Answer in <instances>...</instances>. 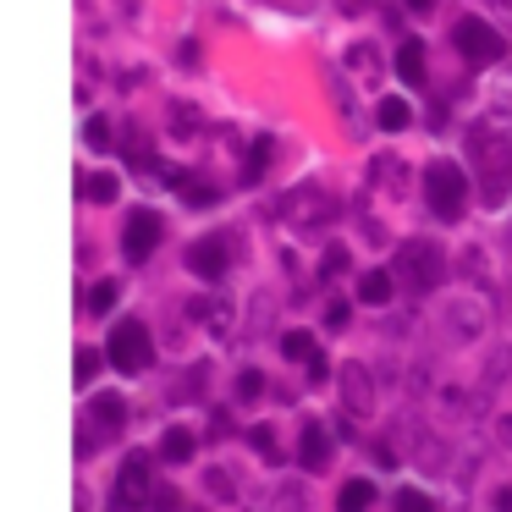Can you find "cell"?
<instances>
[{
	"instance_id": "4",
	"label": "cell",
	"mask_w": 512,
	"mask_h": 512,
	"mask_svg": "<svg viewBox=\"0 0 512 512\" xmlns=\"http://www.w3.org/2000/svg\"><path fill=\"white\" fill-rule=\"evenodd\" d=\"M160 232H166V226H160L155 210H133V221H127V232H122L127 259H133V265H144V259L160 248Z\"/></svg>"
},
{
	"instance_id": "11",
	"label": "cell",
	"mask_w": 512,
	"mask_h": 512,
	"mask_svg": "<svg viewBox=\"0 0 512 512\" xmlns=\"http://www.w3.org/2000/svg\"><path fill=\"white\" fill-rule=\"evenodd\" d=\"M342 397H347V408H353V413H369V402H375V397H369V375H364V369H342Z\"/></svg>"
},
{
	"instance_id": "21",
	"label": "cell",
	"mask_w": 512,
	"mask_h": 512,
	"mask_svg": "<svg viewBox=\"0 0 512 512\" xmlns=\"http://www.w3.org/2000/svg\"><path fill=\"white\" fill-rule=\"evenodd\" d=\"M265 166H270V138H259V144L248 149V171H243V177L259 182V171H265Z\"/></svg>"
},
{
	"instance_id": "31",
	"label": "cell",
	"mask_w": 512,
	"mask_h": 512,
	"mask_svg": "<svg viewBox=\"0 0 512 512\" xmlns=\"http://www.w3.org/2000/svg\"><path fill=\"white\" fill-rule=\"evenodd\" d=\"M408 6H413V12H430V0H408Z\"/></svg>"
},
{
	"instance_id": "15",
	"label": "cell",
	"mask_w": 512,
	"mask_h": 512,
	"mask_svg": "<svg viewBox=\"0 0 512 512\" xmlns=\"http://www.w3.org/2000/svg\"><path fill=\"white\" fill-rule=\"evenodd\" d=\"M391 292H397V287H391L386 270H364V276H358V298H364V303H391Z\"/></svg>"
},
{
	"instance_id": "13",
	"label": "cell",
	"mask_w": 512,
	"mask_h": 512,
	"mask_svg": "<svg viewBox=\"0 0 512 512\" xmlns=\"http://www.w3.org/2000/svg\"><path fill=\"white\" fill-rule=\"evenodd\" d=\"M369 501H375V485L369 479H347L342 496H336V512H369Z\"/></svg>"
},
{
	"instance_id": "28",
	"label": "cell",
	"mask_w": 512,
	"mask_h": 512,
	"mask_svg": "<svg viewBox=\"0 0 512 512\" xmlns=\"http://www.w3.org/2000/svg\"><path fill=\"white\" fill-rule=\"evenodd\" d=\"M325 375H331V364H325V353H314L309 358V380H325Z\"/></svg>"
},
{
	"instance_id": "17",
	"label": "cell",
	"mask_w": 512,
	"mask_h": 512,
	"mask_svg": "<svg viewBox=\"0 0 512 512\" xmlns=\"http://www.w3.org/2000/svg\"><path fill=\"white\" fill-rule=\"evenodd\" d=\"M160 457H166V463H188V457H193V435H188V430H166Z\"/></svg>"
},
{
	"instance_id": "27",
	"label": "cell",
	"mask_w": 512,
	"mask_h": 512,
	"mask_svg": "<svg viewBox=\"0 0 512 512\" xmlns=\"http://www.w3.org/2000/svg\"><path fill=\"white\" fill-rule=\"evenodd\" d=\"M210 490H221V496H232V474H226V468H215V474H210Z\"/></svg>"
},
{
	"instance_id": "14",
	"label": "cell",
	"mask_w": 512,
	"mask_h": 512,
	"mask_svg": "<svg viewBox=\"0 0 512 512\" xmlns=\"http://www.w3.org/2000/svg\"><path fill=\"white\" fill-rule=\"evenodd\" d=\"M94 419L105 424V435H116V430H122V419H127V402L111 397V391H100V397H94Z\"/></svg>"
},
{
	"instance_id": "19",
	"label": "cell",
	"mask_w": 512,
	"mask_h": 512,
	"mask_svg": "<svg viewBox=\"0 0 512 512\" xmlns=\"http://www.w3.org/2000/svg\"><path fill=\"white\" fill-rule=\"evenodd\" d=\"M248 441H254V452L265 457V463H281V446H276V430H265V424H259V430H248Z\"/></svg>"
},
{
	"instance_id": "2",
	"label": "cell",
	"mask_w": 512,
	"mask_h": 512,
	"mask_svg": "<svg viewBox=\"0 0 512 512\" xmlns=\"http://www.w3.org/2000/svg\"><path fill=\"white\" fill-rule=\"evenodd\" d=\"M111 364L122 369V375H144L149 369V358H155V347H149V325L144 320H116V331H111Z\"/></svg>"
},
{
	"instance_id": "9",
	"label": "cell",
	"mask_w": 512,
	"mask_h": 512,
	"mask_svg": "<svg viewBox=\"0 0 512 512\" xmlns=\"http://www.w3.org/2000/svg\"><path fill=\"white\" fill-rule=\"evenodd\" d=\"M512 188V155L501 144H490V188H485V204H501Z\"/></svg>"
},
{
	"instance_id": "5",
	"label": "cell",
	"mask_w": 512,
	"mask_h": 512,
	"mask_svg": "<svg viewBox=\"0 0 512 512\" xmlns=\"http://www.w3.org/2000/svg\"><path fill=\"white\" fill-rule=\"evenodd\" d=\"M144 501H149V457L133 452L122 463V479H116V512H133Z\"/></svg>"
},
{
	"instance_id": "18",
	"label": "cell",
	"mask_w": 512,
	"mask_h": 512,
	"mask_svg": "<svg viewBox=\"0 0 512 512\" xmlns=\"http://www.w3.org/2000/svg\"><path fill=\"white\" fill-rule=\"evenodd\" d=\"M83 193H89L94 204H116V193H122V182H116L111 171H100V177H89V182H83Z\"/></svg>"
},
{
	"instance_id": "29",
	"label": "cell",
	"mask_w": 512,
	"mask_h": 512,
	"mask_svg": "<svg viewBox=\"0 0 512 512\" xmlns=\"http://www.w3.org/2000/svg\"><path fill=\"white\" fill-rule=\"evenodd\" d=\"M155 512H182V501L171 496V490H160V496H155Z\"/></svg>"
},
{
	"instance_id": "26",
	"label": "cell",
	"mask_w": 512,
	"mask_h": 512,
	"mask_svg": "<svg viewBox=\"0 0 512 512\" xmlns=\"http://www.w3.org/2000/svg\"><path fill=\"white\" fill-rule=\"evenodd\" d=\"M259 391H265V375H259V369H243V375H237V397H259Z\"/></svg>"
},
{
	"instance_id": "16",
	"label": "cell",
	"mask_w": 512,
	"mask_h": 512,
	"mask_svg": "<svg viewBox=\"0 0 512 512\" xmlns=\"http://www.w3.org/2000/svg\"><path fill=\"white\" fill-rule=\"evenodd\" d=\"M281 353H287V358H298V364H309V358L320 353V342H314L309 331H287V336H281Z\"/></svg>"
},
{
	"instance_id": "1",
	"label": "cell",
	"mask_w": 512,
	"mask_h": 512,
	"mask_svg": "<svg viewBox=\"0 0 512 512\" xmlns=\"http://www.w3.org/2000/svg\"><path fill=\"white\" fill-rule=\"evenodd\" d=\"M424 199H430V210L441 215V221H463V204H468L463 171H457L452 160H435V166L424 171Z\"/></svg>"
},
{
	"instance_id": "20",
	"label": "cell",
	"mask_w": 512,
	"mask_h": 512,
	"mask_svg": "<svg viewBox=\"0 0 512 512\" xmlns=\"http://www.w3.org/2000/svg\"><path fill=\"white\" fill-rule=\"evenodd\" d=\"M111 309H116V281H100L89 292V314H111Z\"/></svg>"
},
{
	"instance_id": "25",
	"label": "cell",
	"mask_w": 512,
	"mask_h": 512,
	"mask_svg": "<svg viewBox=\"0 0 512 512\" xmlns=\"http://www.w3.org/2000/svg\"><path fill=\"white\" fill-rule=\"evenodd\" d=\"M100 375V353H89V347H78V386L89 391V380Z\"/></svg>"
},
{
	"instance_id": "24",
	"label": "cell",
	"mask_w": 512,
	"mask_h": 512,
	"mask_svg": "<svg viewBox=\"0 0 512 512\" xmlns=\"http://www.w3.org/2000/svg\"><path fill=\"white\" fill-rule=\"evenodd\" d=\"M83 133H89V149H111V122H105V116H89Z\"/></svg>"
},
{
	"instance_id": "10",
	"label": "cell",
	"mask_w": 512,
	"mask_h": 512,
	"mask_svg": "<svg viewBox=\"0 0 512 512\" xmlns=\"http://www.w3.org/2000/svg\"><path fill=\"white\" fill-rule=\"evenodd\" d=\"M397 78L402 83H424V45L419 39H402L397 45Z\"/></svg>"
},
{
	"instance_id": "23",
	"label": "cell",
	"mask_w": 512,
	"mask_h": 512,
	"mask_svg": "<svg viewBox=\"0 0 512 512\" xmlns=\"http://www.w3.org/2000/svg\"><path fill=\"white\" fill-rule=\"evenodd\" d=\"M182 199H188V204H199V210H204V204H215L221 193H215L210 182H182Z\"/></svg>"
},
{
	"instance_id": "6",
	"label": "cell",
	"mask_w": 512,
	"mask_h": 512,
	"mask_svg": "<svg viewBox=\"0 0 512 512\" xmlns=\"http://www.w3.org/2000/svg\"><path fill=\"white\" fill-rule=\"evenodd\" d=\"M402 270H408V281H413L419 292L441 281V259H435L430 243H408V248H402Z\"/></svg>"
},
{
	"instance_id": "7",
	"label": "cell",
	"mask_w": 512,
	"mask_h": 512,
	"mask_svg": "<svg viewBox=\"0 0 512 512\" xmlns=\"http://www.w3.org/2000/svg\"><path fill=\"white\" fill-rule=\"evenodd\" d=\"M188 270L204 281H221L226 276V243L221 237H199V243L188 248Z\"/></svg>"
},
{
	"instance_id": "8",
	"label": "cell",
	"mask_w": 512,
	"mask_h": 512,
	"mask_svg": "<svg viewBox=\"0 0 512 512\" xmlns=\"http://www.w3.org/2000/svg\"><path fill=\"white\" fill-rule=\"evenodd\" d=\"M298 457H303V468H325V463H331V435H325V424H303Z\"/></svg>"
},
{
	"instance_id": "30",
	"label": "cell",
	"mask_w": 512,
	"mask_h": 512,
	"mask_svg": "<svg viewBox=\"0 0 512 512\" xmlns=\"http://www.w3.org/2000/svg\"><path fill=\"white\" fill-rule=\"evenodd\" d=\"M496 512H512V490H496Z\"/></svg>"
},
{
	"instance_id": "22",
	"label": "cell",
	"mask_w": 512,
	"mask_h": 512,
	"mask_svg": "<svg viewBox=\"0 0 512 512\" xmlns=\"http://www.w3.org/2000/svg\"><path fill=\"white\" fill-rule=\"evenodd\" d=\"M397 512H435V501L424 490H397Z\"/></svg>"
},
{
	"instance_id": "12",
	"label": "cell",
	"mask_w": 512,
	"mask_h": 512,
	"mask_svg": "<svg viewBox=\"0 0 512 512\" xmlns=\"http://www.w3.org/2000/svg\"><path fill=\"white\" fill-rule=\"evenodd\" d=\"M375 122L386 127V133H402V127L413 122V105H408V100H397V94H386V100L375 105Z\"/></svg>"
},
{
	"instance_id": "3",
	"label": "cell",
	"mask_w": 512,
	"mask_h": 512,
	"mask_svg": "<svg viewBox=\"0 0 512 512\" xmlns=\"http://www.w3.org/2000/svg\"><path fill=\"white\" fill-rule=\"evenodd\" d=\"M452 45L463 50L468 61H501V50H507V45H501V34L485 23V17H463V23L452 28Z\"/></svg>"
}]
</instances>
